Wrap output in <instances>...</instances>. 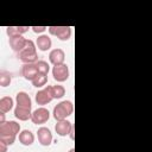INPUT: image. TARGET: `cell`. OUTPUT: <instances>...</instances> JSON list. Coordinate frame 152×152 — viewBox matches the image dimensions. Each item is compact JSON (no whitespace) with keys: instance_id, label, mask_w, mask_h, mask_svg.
Masks as SVG:
<instances>
[{"instance_id":"6da1fadb","label":"cell","mask_w":152,"mask_h":152,"mask_svg":"<svg viewBox=\"0 0 152 152\" xmlns=\"http://www.w3.org/2000/svg\"><path fill=\"white\" fill-rule=\"evenodd\" d=\"M18 133H20V125L15 121H7L0 125V141L7 145H12L15 141Z\"/></svg>"},{"instance_id":"7a4b0ae2","label":"cell","mask_w":152,"mask_h":152,"mask_svg":"<svg viewBox=\"0 0 152 152\" xmlns=\"http://www.w3.org/2000/svg\"><path fill=\"white\" fill-rule=\"evenodd\" d=\"M18 58L24 63V64H31V63H37L38 56H37V48L34 43L31 39H27L26 46L24 48L23 51L18 53Z\"/></svg>"},{"instance_id":"3957f363","label":"cell","mask_w":152,"mask_h":152,"mask_svg":"<svg viewBox=\"0 0 152 152\" xmlns=\"http://www.w3.org/2000/svg\"><path fill=\"white\" fill-rule=\"evenodd\" d=\"M74 112V104L71 101H62L53 108V118L57 121L66 120L68 116H70Z\"/></svg>"},{"instance_id":"277c9868","label":"cell","mask_w":152,"mask_h":152,"mask_svg":"<svg viewBox=\"0 0 152 152\" xmlns=\"http://www.w3.org/2000/svg\"><path fill=\"white\" fill-rule=\"evenodd\" d=\"M49 33L56 36L61 40H68L71 37V27L70 26H50L48 27Z\"/></svg>"},{"instance_id":"5b68a950","label":"cell","mask_w":152,"mask_h":152,"mask_svg":"<svg viewBox=\"0 0 152 152\" xmlns=\"http://www.w3.org/2000/svg\"><path fill=\"white\" fill-rule=\"evenodd\" d=\"M52 76L57 82H64L69 78V68L66 64H58L53 65L52 69Z\"/></svg>"},{"instance_id":"8992f818","label":"cell","mask_w":152,"mask_h":152,"mask_svg":"<svg viewBox=\"0 0 152 152\" xmlns=\"http://www.w3.org/2000/svg\"><path fill=\"white\" fill-rule=\"evenodd\" d=\"M50 118V112L44 108V107H40V108H37L33 113H32V116H31V121L34 124V125H40V124H45Z\"/></svg>"},{"instance_id":"52a82bcc","label":"cell","mask_w":152,"mask_h":152,"mask_svg":"<svg viewBox=\"0 0 152 152\" xmlns=\"http://www.w3.org/2000/svg\"><path fill=\"white\" fill-rule=\"evenodd\" d=\"M27 39L24 38L23 36H13L10 38V46L14 52H20L24 50V48L26 46Z\"/></svg>"},{"instance_id":"ba28073f","label":"cell","mask_w":152,"mask_h":152,"mask_svg":"<svg viewBox=\"0 0 152 152\" xmlns=\"http://www.w3.org/2000/svg\"><path fill=\"white\" fill-rule=\"evenodd\" d=\"M38 75V69L36 63H31V64H24L21 68V76L27 80V81H33V78Z\"/></svg>"},{"instance_id":"9c48e42d","label":"cell","mask_w":152,"mask_h":152,"mask_svg":"<svg viewBox=\"0 0 152 152\" xmlns=\"http://www.w3.org/2000/svg\"><path fill=\"white\" fill-rule=\"evenodd\" d=\"M74 126L70 121L68 120H62V121H57L56 126H55V131L58 135L61 137H65L68 134H70V132L72 131Z\"/></svg>"},{"instance_id":"30bf717a","label":"cell","mask_w":152,"mask_h":152,"mask_svg":"<svg viewBox=\"0 0 152 152\" xmlns=\"http://www.w3.org/2000/svg\"><path fill=\"white\" fill-rule=\"evenodd\" d=\"M37 137H38V141L43 146H49L52 142V133L46 127H40L37 132Z\"/></svg>"},{"instance_id":"8fae6325","label":"cell","mask_w":152,"mask_h":152,"mask_svg":"<svg viewBox=\"0 0 152 152\" xmlns=\"http://www.w3.org/2000/svg\"><path fill=\"white\" fill-rule=\"evenodd\" d=\"M52 100H53V97H52V95H51V93H50L49 87H46V88L43 89V90H39V91L36 94V102H37L38 104L44 106V104L51 102Z\"/></svg>"},{"instance_id":"7c38bea8","label":"cell","mask_w":152,"mask_h":152,"mask_svg":"<svg viewBox=\"0 0 152 152\" xmlns=\"http://www.w3.org/2000/svg\"><path fill=\"white\" fill-rule=\"evenodd\" d=\"M49 59L53 65H58V64H63L64 59H65V53L62 49H53L50 53H49Z\"/></svg>"},{"instance_id":"4fadbf2b","label":"cell","mask_w":152,"mask_h":152,"mask_svg":"<svg viewBox=\"0 0 152 152\" xmlns=\"http://www.w3.org/2000/svg\"><path fill=\"white\" fill-rule=\"evenodd\" d=\"M15 101H17V106L18 107H25V108H30V109L32 107L31 97L25 91H19L17 94V96H15Z\"/></svg>"},{"instance_id":"5bb4252c","label":"cell","mask_w":152,"mask_h":152,"mask_svg":"<svg viewBox=\"0 0 152 152\" xmlns=\"http://www.w3.org/2000/svg\"><path fill=\"white\" fill-rule=\"evenodd\" d=\"M36 44H37V48H38L40 51H48V50L51 48L52 42H51V39H50L49 36L42 34V36H38Z\"/></svg>"},{"instance_id":"9a60e30c","label":"cell","mask_w":152,"mask_h":152,"mask_svg":"<svg viewBox=\"0 0 152 152\" xmlns=\"http://www.w3.org/2000/svg\"><path fill=\"white\" fill-rule=\"evenodd\" d=\"M14 116L21 121H26L28 119H31L32 116V113H31V109L30 108H25V107H15L14 109Z\"/></svg>"},{"instance_id":"2e32d148","label":"cell","mask_w":152,"mask_h":152,"mask_svg":"<svg viewBox=\"0 0 152 152\" xmlns=\"http://www.w3.org/2000/svg\"><path fill=\"white\" fill-rule=\"evenodd\" d=\"M19 141L24 145V146H30L33 144L34 141V135L31 131L28 129H24L19 133Z\"/></svg>"},{"instance_id":"e0dca14e","label":"cell","mask_w":152,"mask_h":152,"mask_svg":"<svg viewBox=\"0 0 152 152\" xmlns=\"http://www.w3.org/2000/svg\"><path fill=\"white\" fill-rule=\"evenodd\" d=\"M30 28L31 27H28V26H8V27H6V33L11 38L13 36H21L23 33L27 32Z\"/></svg>"},{"instance_id":"ac0fdd59","label":"cell","mask_w":152,"mask_h":152,"mask_svg":"<svg viewBox=\"0 0 152 152\" xmlns=\"http://www.w3.org/2000/svg\"><path fill=\"white\" fill-rule=\"evenodd\" d=\"M13 108V100L10 96H4L0 100V112L7 113Z\"/></svg>"},{"instance_id":"d6986e66","label":"cell","mask_w":152,"mask_h":152,"mask_svg":"<svg viewBox=\"0 0 152 152\" xmlns=\"http://www.w3.org/2000/svg\"><path fill=\"white\" fill-rule=\"evenodd\" d=\"M48 87H49L50 93H51L53 99H61L65 95V89H64L63 86L56 84V86H48Z\"/></svg>"},{"instance_id":"ffe728a7","label":"cell","mask_w":152,"mask_h":152,"mask_svg":"<svg viewBox=\"0 0 152 152\" xmlns=\"http://www.w3.org/2000/svg\"><path fill=\"white\" fill-rule=\"evenodd\" d=\"M46 82H48V76H46V75H43V74H38V75L33 78L32 84H33V87L40 88V87L45 86V84H46Z\"/></svg>"},{"instance_id":"44dd1931","label":"cell","mask_w":152,"mask_h":152,"mask_svg":"<svg viewBox=\"0 0 152 152\" xmlns=\"http://www.w3.org/2000/svg\"><path fill=\"white\" fill-rule=\"evenodd\" d=\"M11 81H12V75L8 71L2 70L0 72V86L1 87H7V86H10Z\"/></svg>"},{"instance_id":"7402d4cb","label":"cell","mask_w":152,"mask_h":152,"mask_svg":"<svg viewBox=\"0 0 152 152\" xmlns=\"http://www.w3.org/2000/svg\"><path fill=\"white\" fill-rule=\"evenodd\" d=\"M36 65H37V69H38V74L48 75V72L50 70V66H49L48 62H45V61H38L36 63Z\"/></svg>"},{"instance_id":"603a6c76","label":"cell","mask_w":152,"mask_h":152,"mask_svg":"<svg viewBox=\"0 0 152 152\" xmlns=\"http://www.w3.org/2000/svg\"><path fill=\"white\" fill-rule=\"evenodd\" d=\"M31 28H32V31L34 33H43L48 27L46 26H32Z\"/></svg>"},{"instance_id":"cb8c5ba5","label":"cell","mask_w":152,"mask_h":152,"mask_svg":"<svg viewBox=\"0 0 152 152\" xmlns=\"http://www.w3.org/2000/svg\"><path fill=\"white\" fill-rule=\"evenodd\" d=\"M7 151V144L0 141V152H6Z\"/></svg>"},{"instance_id":"d4e9b609","label":"cell","mask_w":152,"mask_h":152,"mask_svg":"<svg viewBox=\"0 0 152 152\" xmlns=\"http://www.w3.org/2000/svg\"><path fill=\"white\" fill-rule=\"evenodd\" d=\"M4 122H6L5 121V113H0V125Z\"/></svg>"},{"instance_id":"484cf974","label":"cell","mask_w":152,"mask_h":152,"mask_svg":"<svg viewBox=\"0 0 152 152\" xmlns=\"http://www.w3.org/2000/svg\"><path fill=\"white\" fill-rule=\"evenodd\" d=\"M69 152H75V150H74V148H71V150H70Z\"/></svg>"}]
</instances>
